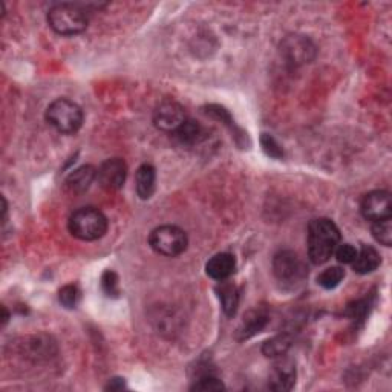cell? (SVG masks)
I'll return each mask as SVG.
<instances>
[{
	"label": "cell",
	"instance_id": "obj_1",
	"mask_svg": "<svg viewBox=\"0 0 392 392\" xmlns=\"http://www.w3.org/2000/svg\"><path fill=\"white\" fill-rule=\"evenodd\" d=\"M308 257L314 265H322L334 256L341 244V230L331 219H313L308 226Z\"/></svg>",
	"mask_w": 392,
	"mask_h": 392
},
{
	"label": "cell",
	"instance_id": "obj_2",
	"mask_svg": "<svg viewBox=\"0 0 392 392\" xmlns=\"http://www.w3.org/2000/svg\"><path fill=\"white\" fill-rule=\"evenodd\" d=\"M48 23L60 35H77L87 28L89 14L82 4H57L48 11Z\"/></svg>",
	"mask_w": 392,
	"mask_h": 392
},
{
	"label": "cell",
	"instance_id": "obj_3",
	"mask_svg": "<svg viewBox=\"0 0 392 392\" xmlns=\"http://www.w3.org/2000/svg\"><path fill=\"white\" fill-rule=\"evenodd\" d=\"M68 228L80 240H97L108 231V218L95 207H82L69 216Z\"/></svg>",
	"mask_w": 392,
	"mask_h": 392
},
{
	"label": "cell",
	"instance_id": "obj_4",
	"mask_svg": "<svg viewBox=\"0 0 392 392\" xmlns=\"http://www.w3.org/2000/svg\"><path fill=\"white\" fill-rule=\"evenodd\" d=\"M47 121L61 133H75L83 124V111L68 98H57L48 106Z\"/></svg>",
	"mask_w": 392,
	"mask_h": 392
},
{
	"label": "cell",
	"instance_id": "obj_5",
	"mask_svg": "<svg viewBox=\"0 0 392 392\" xmlns=\"http://www.w3.org/2000/svg\"><path fill=\"white\" fill-rule=\"evenodd\" d=\"M149 244L158 255L167 257L180 256L185 252L189 239L185 231L176 226L157 227L149 236Z\"/></svg>",
	"mask_w": 392,
	"mask_h": 392
},
{
	"label": "cell",
	"instance_id": "obj_6",
	"mask_svg": "<svg viewBox=\"0 0 392 392\" xmlns=\"http://www.w3.org/2000/svg\"><path fill=\"white\" fill-rule=\"evenodd\" d=\"M273 271L276 279L285 285H294L304 281L307 270L298 253L291 250H282L274 256Z\"/></svg>",
	"mask_w": 392,
	"mask_h": 392
},
{
	"label": "cell",
	"instance_id": "obj_7",
	"mask_svg": "<svg viewBox=\"0 0 392 392\" xmlns=\"http://www.w3.org/2000/svg\"><path fill=\"white\" fill-rule=\"evenodd\" d=\"M281 56L293 66L311 63L316 57V47L305 35H288L281 43Z\"/></svg>",
	"mask_w": 392,
	"mask_h": 392
},
{
	"label": "cell",
	"instance_id": "obj_8",
	"mask_svg": "<svg viewBox=\"0 0 392 392\" xmlns=\"http://www.w3.org/2000/svg\"><path fill=\"white\" fill-rule=\"evenodd\" d=\"M362 215L368 221L377 222L388 219L392 215V202L391 195L386 190H374L365 195L360 204Z\"/></svg>",
	"mask_w": 392,
	"mask_h": 392
},
{
	"label": "cell",
	"instance_id": "obj_9",
	"mask_svg": "<svg viewBox=\"0 0 392 392\" xmlns=\"http://www.w3.org/2000/svg\"><path fill=\"white\" fill-rule=\"evenodd\" d=\"M185 120L187 117L184 108L173 100L161 102L154 112V124L163 132L173 133Z\"/></svg>",
	"mask_w": 392,
	"mask_h": 392
},
{
	"label": "cell",
	"instance_id": "obj_10",
	"mask_svg": "<svg viewBox=\"0 0 392 392\" xmlns=\"http://www.w3.org/2000/svg\"><path fill=\"white\" fill-rule=\"evenodd\" d=\"M128 166L121 158H111L98 167L97 180L106 190H118L126 181Z\"/></svg>",
	"mask_w": 392,
	"mask_h": 392
},
{
	"label": "cell",
	"instance_id": "obj_11",
	"mask_svg": "<svg viewBox=\"0 0 392 392\" xmlns=\"http://www.w3.org/2000/svg\"><path fill=\"white\" fill-rule=\"evenodd\" d=\"M296 383V368L294 363L282 355L276 359L274 367L270 374L269 388L273 391H290Z\"/></svg>",
	"mask_w": 392,
	"mask_h": 392
},
{
	"label": "cell",
	"instance_id": "obj_12",
	"mask_svg": "<svg viewBox=\"0 0 392 392\" xmlns=\"http://www.w3.org/2000/svg\"><path fill=\"white\" fill-rule=\"evenodd\" d=\"M236 259L230 253H218L212 257L206 265V271L212 279L218 282L227 281L231 274L235 273Z\"/></svg>",
	"mask_w": 392,
	"mask_h": 392
},
{
	"label": "cell",
	"instance_id": "obj_13",
	"mask_svg": "<svg viewBox=\"0 0 392 392\" xmlns=\"http://www.w3.org/2000/svg\"><path fill=\"white\" fill-rule=\"evenodd\" d=\"M97 178V169L94 166H82L71 173L66 181V190L71 193H83Z\"/></svg>",
	"mask_w": 392,
	"mask_h": 392
},
{
	"label": "cell",
	"instance_id": "obj_14",
	"mask_svg": "<svg viewBox=\"0 0 392 392\" xmlns=\"http://www.w3.org/2000/svg\"><path fill=\"white\" fill-rule=\"evenodd\" d=\"M267 322H269V316H267L262 310L248 311L243 324L238 328V338L239 341H247V338L261 333Z\"/></svg>",
	"mask_w": 392,
	"mask_h": 392
},
{
	"label": "cell",
	"instance_id": "obj_15",
	"mask_svg": "<svg viewBox=\"0 0 392 392\" xmlns=\"http://www.w3.org/2000/svg\"><path fill=\"white\" fill-rule=\"evenodd\" d=\"M381 259L376 248L371 245H363L360 250H357L353 265V270L359 274H369L379 269Z\"/></svg>",
	"mask_w": 392,
	"mask_h": 392
},
{
	"label": "cell",
	"instance_id": "obj_16",
	"mask_svg": "<svg viewBox=\"0 0 392 392\" xmlns=\"http://www.w3.org/2000/svg\"><path fill=\"white\" fill-rule=\"evenodd\" d=\"M173 137L183 146H195L206 138V133L198 121L187 118L180 128L173 132Z\"/></svg>",
	"mask_w": 392,
	"mask_h": 392
},
{
	"label": "cell",
	"instance_id": "obj_17",
	"mask_svg": "<svg viewBox=\"0 0 392 392\" xmlns=\"http://www.w3.org/2000/svg\"><path fill=\"white\" fill-rule=\"evenodd\" d=\"M137 193L141 200H149L152 198L155 193V183H157V172L154 166L150 164H142L138 167L137 171Z\"/></svg>",
	"mask_w": 392,
	"mask_h": 392
},
{
	"label": "cell",
	"instance_id": "obj_18",
	"mask_svg": "<svg viewBox=\"0 0 392 392\" xmlns=\"http://www.w3.org/2000/svg\"><path fill=\"white\" fill-rule=\"evenodd\" d=\"M216 293L224 313L228 317H233L239 307V291L236 288V285L227 281H221V283L216 287Z\"/></svg>",
	"mask_w": 392,
	"mask_h": 392
},
{
	"label": "cell",
	"instance_id": "obj_19",
	"mask_svg": "<svg viewBox=\"0 0 392 392\" xmlns=\"http://www.w3.org/2000/svg\"><path fill=\"white\" fill-rule=\"evenodd\" d=\"M290 346H291V341L288 336H276L264 343L262 353L270 359H279L282 355L287 354Z\"/></svg>",
	"mask_w": 392,
	"mask_h": 392
},
{
	"label": "cell",
	"instance_id": "obj_20",
	"mask_svg": "<svg viewBox=\"0 0 392 392\" xmlns=\"http://www.w3.org/2000/svg\"><path fill=\"white\" fill-rule=\"evenodd\" d=\"M345 278V270L342 267H329L317 276V283L325 290H333Z\"/></svg>",
	"mask_w": 392,
	"mask_h": 392
},
{
	"label": "cell",
	"instance_id": "obj_21",
	"mask_svg": "<svg viewBox=\"0 0 392 392\" xmlns=\"http://www.w3.org/2000/svg\"><path fill=\"white\" fill-rule=\"evenodd\" d=\"M372 236L379 244L385 245V247H391V244H392V221H391V218L374 222Z\"/></svg>",
	"mask_w": 392,
	"mask_h": 392
},
{
	"label": "cell",
	"instance_id": "obj_22",
	"mask_svg": "<svg viewBox=\"0 0 392 392\" xmlns=\"http://www.w3.org/2000/svg\"><path fill=\"white\" fill-rule=\"evenodd\" d=\"M59 300L65 308H75L80 302V290L77 285L69 283L59 291Z\"/></svg>",
	"mask_w": 392,
	"mask_h": 392
},
{
	"label": "cell",
	"instance_id": "obj_23",
	"mask_svg": "<svg viewBox=\"0 0 392 392\" xmlns=\"http://www.w3.org/2000/svg\"><path fill=\"white\" fill-rule=\"evenodd\" d=\"M102 290L108 298H118L120 294V283L118 276L112 270H106L102 276Z\"/></svg>",
	"mask_w": 392,
	"mask_h": 392
},
{
	"label": "cell",
	"instance_id": "obj_24",
	"mask_svg": "<svg viewBox=\"0 0 392 392\" xmlns=\"http://www.w3.org/2000/svg\"><path fill=\"white\" fill-rule=\"evenodd\" d=\"M222 389H226L224 383H222L219 379L210 376V374H209V376H204V377L196 380L193 383V386H192V391H204V392L222 391Z\"/></svg>",
	"mask_w": 392,
	"mask_h": 392
},
{
	"label": "cell",
	"instance_id": "obj_25",
	"mask_svg": "<svg viewBox=\"0 0 392 392\" xmlns=\"http://www.w3.org/2000/svg\"><path fill=\"white\" fill-rule=\"evenodd\" d=\"M261 146L264 149V152L269 155L270 158H274V159H279L283 157V150L281 147V145L278 141H276L271 135H269V133H262V137H261Z\"/></svg>",
	"mask_w": 392,
	"mask_h": 392
},
{
	"label": "cell",
	"instance_id": "obj_26",
	"mask_svg": "<svg viewBox=\"0 0 392 392\" xmlns=\"http://www.w3.org/2000/svg\"><path fill=\"white\" fill-rule=\"evenodd\" d=\"M334 256L341 264H353L355 256H357V248L353 247L351 244H338Z\"/></svg>",
	"mask_w": 392,
	"mask_h": 392
},
{
	"label": "cell",
	"instance_id": "obj_27",
	"mask_svg": "<svg viewBox=\"0 0 392 392\" xmlns=\"http://www.w3.org/2000/svg\"><path fill=\"white\" fill-rule=\"evenodd\" d=\"M124 388V379H112L109 381V385L106 386V389H111V391H120Z\"/></svg>",
	"mask_w": 392,
	"mask_h": 392
},
{
	"label": "cell",
	"instance_id": "obj_28",
	"mask_svg": "<svg viewBox=\"0 0 392 392\" xmlns=\"http://www.w3.org/2000/svg\"><path fill=\"white\" fill-rule=\"evenodd\" d=\"M2 311H4V325H6V322H8V317H10V314H8V311H6V308H5V307L2 308Z\"/></svg>",
	"mask_w": 392,
	"mask_h": 392
}]
</instances>
